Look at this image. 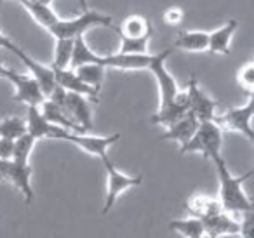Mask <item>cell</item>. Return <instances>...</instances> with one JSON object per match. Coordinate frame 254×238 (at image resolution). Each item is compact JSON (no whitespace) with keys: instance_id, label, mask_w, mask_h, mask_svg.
<instances>
[{"instance_id":"6da1fadb","label":"cell","mask_w":254,"mask_h":238,"mask_svg":"<svg viewBox=\"0 0 254 238\" xmlns=\"http://www.w3.org/2000/svg\"><path fill=\"white\" fill-rule=\"evenodd\" d=\"M216 172H218L219 179V205H221L223 212H232V214H246L253 210V202L247 196L246 189H244V182L253 176V171L246 172L242 176H233L230 169L226 167V162L223 157L216 158L214 162Z\"/></svg>"},{"instance_id":"7a4b0ae2","label":"cell","mask_w":254,"mask_h":238,"mask_svg":"<svg viewBox=\"0 0 254 238\" xmlns=\"http://www.w3.org/2000/svg\"><path fill=\"white\" fill-rule=\"evenodd\" d=\"M223 144V130L214 120L211 122H200L197 127V132L193 134L190 141L185 146L180 148V153H200L204 158L214 162L221 157Z\"/></svg>"},{"instance_id":"3957f363","label":"cell","mask_w":254,"mask_h":238,"mask_svg":"<svg viewBox=\"0 0 254 238\" xmlns=\"http://www.w3.org/2000/svg\"><path fill=\"white\" fill-rule=\"evenodd\" d=\"M113 26L112 18L96 11H85L73 19H58L47 32L56 40L66 39L75 40L77 37H84V33L92 26Z\"/></svg>"},{"instance_id":"277c9868","label":"cell","mask_w":254,"mask_h":238,"mask_svg":"<svg viewBox=\"0 0 254 238\" xmlns=\"http://www.w3.org/2000/svg\"><path fill=\"white\" fill-rule=\"evenodd\" d=\"M103 165H105L106 171V196H105V203H103L101 214L106 216V214L112 210V207L115 205L117 198L122 195L127 189L134 188V186L143 184V176H129L120 172L119 169L115 167L110 157L103 158Z\"/></svg>"},{"instance_id":"5b68a950","label":"cell","mask_w":254,"mask_h":238,"mask_svg":"<svg viewBox=\"0 0 254 238\" xmlns=\"http://www.w3.org/2000/svg\"><path fill=\"white\" fill-rule=\"evenodd\" d=\"M54 139L71 143L80 148L82 151H85V153L103 160L105 157H108V148L120 139V134H112V136H89L85 132L78 134V132H70V130L60 129V132L56 134Z\"/></svg>"},{"instance_id":"8992f818","label":"cell","mask_w":254,"mask_h":238,"mask_svg":"<svg viewBox=\"0 0 254 238\" xmlns=\"http://www.w3.org/2000/svg\"><path fill=\"white\" fill-rule=\"evenodd\" d=\"M253 115H254V98L251 96L249 101L239 108H230L225 113L214 117V122L219 127L228 130L240 132L249 141H254V130H253Z\"/></svg>"},{"instance_id":"52a82bcc","label":"cell","mask_w":254,"mask_h":238,"mask_svg":"<svg viewBox=\"0 0 254 238\" xmlns=\"http://www.w3.org/2000/svg\"><path fill=\"white\" fill-rule=\"evenodd\" d=\"M174 53V49H164L162 53L153 54L152 56V63H150L148 70L153 73V77L157 78V84H159V91H160V108H166L171 103L174 101V98L180 92L176 80H174L173 75L167 71L166 68V60Z\"/></svg>"},{"instance_id":"ba28073f","label":"cell","mask_w":254,"mask_h":238,"mask_svg":"<svg viewBox=\"0 0 254 238\" xmlns=\"http://www.w3.org/2000/svg\"><path fill=\"white\" fill-rule=\"evenodd\" d=\"M187 99H188V112L198 120V122H211L216 117V108L219 106L218 101L209 98L198 85L195 75H190L187 89Z\"/></svg>"},{"instance_id":"9c48e42d","label":"cell","mask_w":254,"mask_h":238,"mask_svg":"<svg viewBox=\"0 0 254 238\" xmlns=\"http://www.w3.org/2000/svg\"><path fill=\"white\" fill-rule=\"evenodd\" d=\"M32 165H21L12 160H0V179L11 181L23 193L26 203H32L35 191L32 186Z\"/></svg>"},{"instance_id":"30bf717a","label":"cell","mask_w":254,"mask_h":238,"mask_svg":"<svg viewBox=\"0 0 254 238\" xmlns=\"http://www.w3.org/2000/svg\"><path fill=\"white\" fill-rule=\"evenodd\" d=\"M12 54H16V56L21 60V63L25 64L26 68H28L30 71V77L33 78V80L39 84V87L42 89L44 96H49L51 92L54 91V87H56V80H54V71L51 66H46V64L39 63V61H35L33 58H30L28 54L25 53V51L21 49V47L16 46L14 49L11 51Z\"/></svg>"},{"instance_id":"8fae6325","label":"cell","mask_w":254,"mask_h":238,"mask_svg":"<svg viewBox=\"0 0 254 238\" xmlns=\"http://www.w3.org/2000/svg\"><path fill=\"white\" fill-rule=\"evenodd\" d=\"M7 80L11 82L16 89L14 101L25 103V105H28V106H40L44 103V99H46L42 89L39 87V84H37L30 75H21L12 70L11 77H9Z\"/></svg>"},{"instance_id":"7c38bea8","label":"cell","mask_w":254,"mask_h":238,"mask_svg":"<svg viewBox=\"0 0 254 238\" xmlns=\"http://www.w3.org/2000/svg\"><path fill=\"white\" fill-rule=\"evenodd\" d=\"M63 110L66 115L73 120L77 127H80L82 132H87L92 127V108H91V99L85 96L73 94V92H66L64 98Z\"/></svg>"},{"instance_id":"4fadbf2b","label":"cell","mask_w":254,"mask_h":238,"mask_svg":"<svg viewBox=\"0 0 254 238\" xmlns=\"http://www.w3.org/2000/svg\"><path fill=\"white\" fill-rule=\"evenodd\" d=\"M153 54H110V56H101L103 68H117V70L124 71H139V70H148L150 63H152Z\"/></svg>"},{"instance_id":"5bb4252c","label":"cell","mask_w":254,"mask_h":238,"mask_svg":"<svg viewBox=\"0 0 254 238\" xmlns=\"http://www.w3.org/2000/svg\"><path fill=\"white\" fill-rule=\"evenodd\" d=\"M188 113V99H187V91H180L178 96L174 98V101L166 108H159V112L152 117V123L162 127H171L173 123H176L178 120H181Z\"/></svg>"},{"instance_id":"9a60e30c","label":"cell","mask_w":254,"mask_h":238,"mask_svg":"<svg viewBox=\"0 0 254 238\" xmlns=\"http://www.w3.org/2000/svg\"><path fill=\"white\" fill-rule=\"evenodd\" d=\"M185 209L188 210L190 217H195L198 221H205L209 217L216 216V214L223 212L218 198L200 195V193H193V195L188 196V200L185 202Z\"/></svg>"},{"instance_id":"2e32d148","label":"cell","mask_w":254,"mask_h":238,"mask_svg":"<svg viewBox=\"0 0 254 238\" xmlns=\"http://www.w3.org/2000/svg\"><path fill=\"white\" fill-rule=\"evenodd\" d=\"M60 132V127L49 123L40 113L39 106H28V115H26V134L33 137L35 141L39 139H54L56 134Z\"/></svg>"},{"instance_id":"e0dca14e","label":"cell","mask_w":254,"mask_h":238,"mask_svg":"<svg viewBox=\"0 0 254 238\" xmlns=\"http://www.w3.org/2000/svg\"><path fill=\"white\" fill-rule=\"evenodd\" d=\"M54 71V80L56 85H60L61 89H64L66 92H73V94L85 96L87 99H91L92 103L98 101L99 92L94 91L92 87L85 85L77 75L73 73V70H53Z\"/></svg>"},{"instance_id":"ac0fdd59","label":"cell","mask_w":254,"mask_h":238,"mask_svg":"<svg viewBox=\"0 0 254 238\" xmlns=\"http://www.w3.org/2000/svg\"><path fill=\"white\" fill-rule=\"evenodd\" d=\"M198 123L200 122H198V120L195 119L190 112H188L181 120H178L176 123H173L171 127H167V130L160 136V139L162 141H176V143H180V146H185V144L193 137V134L197 132Z\"/></svg>"},{"instance_id":"d6986e66","label":"cell","mask_w":254,"mask_h":238,"mask_svg":"<svg viewBox=\"0 0 254 238\" xmlns=\"http://www.w3.org/2000/svg\"><path fill=\"white\" fill-rule=\"evenodd\" d=\"M204 224V237L221 238L226 235H239V221L232 219L226 212H219L209 219L202 221Z\"/></svg>"},{"instance_id":"ffe728a7","label":"cell","mask_w":254,"mask_h":238,"mask_svg":"<svg viewBox=\"0 0 254 238\" xmlns=\"http://www.w3.org/2000/svg\"><path fill=\"white\" fill-rule=\"evenodd\" d=\"M237 30H239V21L237 19H228L221 28L209 33V53L230 54V42H232V37Z\"/></svg>"},{"instance_id":"44dd1931","label":"cell","mask_w":254,"mask_h":238,"mask_svg":"<svg viewBox=\"0 0 254 238\" xmlns=\"http://www.w3.org/2000/svg\"><path fill=\"white\" fill-rule=\"evenodd\" d=\"M119 33L120 37H127V39H143V37H152L153 28L145 16H129L122 21Z\"/></svg>"},{"instance_id":"7402d4cb","label":"cell","mask_w":254,"mask_h":238,"mask_svg":"<svg viewBox=\"0 0 254 238\" xmlns=\"http://www.w3.org/2000/svg\"><path fill=\"white\" fill-rule=\"evenodd\" d=\"M209 46V33L207 32H180L174 47L183 49L188 53H204Z\"/></svg>"},{"instance_id":"603a6c76","label":"cell","mask_w":254,"mask_h":238,"mask_svg":"<svg viewBox=\"0 0 254 238\" xmlns=\"http://www.w3.org/2000/svg\"><path fill=\"white\" fill-rule=\"evenodd\" d=\"M101 56L96 54L91 47L85 44L84 37H77L73 40V53H71V61H70V70L82 66V64H99ZM101 66V64H99Z\"/></svg>"},{"instance_id":"cb8c5ba5","label":"cell","mask_w":254,"mask_h":238,"mask_svg":"<svg viewBox=\"0 0 254 238\" xmlns=\"http://www.w3.org/2000/svg\"><path fill=\"white\" fill-rule=\"evenodd\" d=\"M18 2L33 16V19H35V21L46 30H49L51 26L60 19L56 12L51 9V5L39 4V2H30V0H18Z\"/></svg>"},{"instance_id":"d4e9b609","label":"cell","mask_w":254,"mask_h":238,"mask_svg":"<svg viewBox=\"0 0 254 238\" xmlns=\"http://www.w3.org/2000/svg\"><path fill=\"white\" fill-rule=\"evenodd\" d=\"M73 73L84 82L85 85L92 87L94 91H101L103 78H105V68L99 64H82V66L75 68Z\"/></svg>"},{"instance_id":"484cf974","label":"cell","mask_w":254,"mask_h":238,"mask_svg":"<svg viewBox=\"0 0 254 238\" xmlns=\"http://www.w3.org/2000/svg\"><path fill=\"white\" fill-rule=\"evenodd\" d=\"M169 230L176 231L185 238H204V224L195 217L188 219H176L169 223Z\"/></svg>"},{"instance_id":"4316f807","label":"cell","mask_w":254,"mask_h":238,"mask_svg":"<svg viewBox=\"0 0 254 238\" xmlns=\"http://www.w3.org/2000/svg\"><path fill=\"white\" fill-rule=\"evenodd\" d=\"M71 53H73V40H66V39L56 40L54 60L51 68L53 70H70Z\"/></svg>"},{"instance_id":"83f0119b","label":"cell","mask_w":254,"mask_h":238,"mask_svg":"<svg viewBox=\"0 0 254 238\" xmlns=\"http://www.w3.org/2000/svg\"><path fill=\"white\" fill-rule=\"evenodd\" d=\"M26 134V120L19 117H7L0 122V137L16 141Z\"/></svg>"},{"instance_id":"f1b7e54d","label":"cell","mask_w":254,"mask_h":238,"mask_svg":"<svg viewBox=\"0 0 254 238\" xmlns=\"http://www.w3.org/2000/svg\"><path fill=\"white\" fill-rule=\"evenodd\" d=\"M37 141L33 139L30 134H25L19 139L14 141V153H12V162L21 165H30V157H32L33 146H35Z\"/></svg>"},{"instance_id":"f546056e","label":"cell","mask_w":254,"mask_h":238,"mask_svg":"<svg viewBox=\"0 0 254 238\" xmlns=\"http://www.w3.org/2000/svg\"><path fill=\"white\" fill-rule=\"evenodd\" d=\"M152 37H143V39H127L120 37V54H148V44Z\"/></svg>"},{"instance_id":"4dcf8cb0","label":"cell","mask_w":254,"mask_h":238,"mask_svg":"<svg viewBox=\"0 0 254 238\" xmlns=\"http://www.w3.org/2000/svg\"><path fill=\"white\" fill-rule=\"evenodd\" d=\"M239 82L242 87H246L249 92H253L254 87V64L247 63L242 70L239 71Z\"/></svg>"},{"instance_id":"1f68e13d","label":"cell","mask_w":254,"mask_h":238,"mask_svg":"<svg viewBox=\"0 0 254 238\" xmlns=\"http://www.w3.org/2000/svg\"><path fill=\"white\" fill-rule=\"evenodd\" d=\"M183 18H185V12L181 7H169L164 12V23L166 25H180Z\"/></svg>"},{"instance_id":"d6a6232c","label":"cell","mask_w":254,"mask_h":238,"mask_svg":"<svg viewBox=\"0 0 254 238\" xmlns=\"http://www.w3.org/2000/svg\"><path fill=\"white\" fill-rule=\"evenodd\" d=\"M14 153V141L0 137V160H11Z\"/></svg>"},{"instance_id":"836d02e7","label":"cell","mask_w":254,"mask_h":238,"mask_svg":"<svg viewBox=\"0 0 254 238\" xmlns=\"http://www.w3.org/2000/svg\"><path fill=\"white\" fill-rule=\"evenodd\" d=\"M2 2H4V0H0V5H2ZM0 47H4V49H7V51H12L16 47V44L12 42L11 39H7L4 33L0 32Z\"/></svg>"},{"instance_id":"e575fe53","label":"cell","mask_w":254,"mask_h":238,"mask_svg":"<svg viewBox=\"0 0 254 238\" xmlns=\"http://www.w3.org/2000/svg\"><path fill=\"white\" fill-rule=\"evenodd\" d=\"M11 73H12V70H11V68L4 66V64L0 63V78H5V80H7V78L11 77Z\"/></svg>"},{"instance_id":"d590c367","label":"cell","mask_w":254,"mask_h":238,"mask_svg":"<svg viewBox=\"0 0 254 238\" xmlns=\"http://www.w3.org/2000/svg\"><path fill=\"white\" fill-rule=\"evenodd\" d=\"M78 2H80V9H82V12L89 11V9H87V0H78Z\"/></svg>"},{"instance_id":"8d00e7d4","label":"cell","mask_w":254,"mask_h":238,"mask_svg":"<svg viewBox=\"0 0 254 238\" xmlns=\"http://www.w3.org/2000/svg\"><path fill=\"white\" fill-rule=\"evenodd\" d=\"M5 2V0H4ZM30 2H39V4H46V5H51V2L53 0H30Z\"/></svg>"}]
</instances>
